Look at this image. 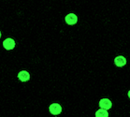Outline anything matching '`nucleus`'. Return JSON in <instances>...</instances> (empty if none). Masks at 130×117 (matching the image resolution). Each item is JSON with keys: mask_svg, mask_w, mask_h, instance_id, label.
Wrapping results in <instances>:
<instances>
[{"mask_svg": "<svg viewBox=\"0 0 130 117\" xmlns=\"http://www.w3.org/2000/svg\"><path fill=\"white\" fill-rule=\"evenodd\" d=\"M3 46L6 50H12L15 47V41L12 38H7L3 41Z\"/></svg>", "mask_w": 130, "mask_h": 117, "instance_id": "obj_4", "label": "nucleus"}, {"mask_svg": "<svg viewBox=\"0 0 130 117\" xmlns=\"http://www.w3.org/2000/svg\"><path fill=\"white\" fill-rule=\"evenodd\" d=\"M18 78H19V80H21L22 82H27L30 79V75L27 71L22 70L18 73Z\"/></svg>", "mask_w": 130, "mask_h": 117, "instance_id": "obj_6", "label": "nucleus"}, {"mask_svg": "<svg viewBox=\"0 0 130 117\" xmlns=\"http://www.w3.org/2000/svg\"><path fill=\"white\" fill-rule=\"evenodd\" d=\"M114 64L119 67H124L126 65V59L123 55H119L117 57H115V59H114Z\"/></svg>", "mask_w": 130, "mask_h": 117, "instance_id": "obj_5", "label": "nucleus"}, {"mask_svg": "<svg viewBox=\"0 0 130 117\" xmlns=\"http://www.w3.org/2000/svg\"><path fill=\"white\" fill-rule=\"evenodd\" d=\"M127 95H128V97H129V98H130V90L128 91V94H127Z\"/></svg>", "mask_w": 130, "mask_h": 117, "instance_id": "obj_8", "label": "nucleus"}, {"mask_svg": "<svg viewBox=\"0 0 130 117\" xmlns=\"http://www.w3.org/2000/svg\"><path fill=\"white\" fill-rule=\"evenodd\" d=\"M95 116L96 117H108L109 116L108 110H105V109H102V108H101L100 110H98L96 112H95Z\"/></svg>", "mask_w": 130, "mask_h": 117, "instance_id": "obj_7", "label": "nucleus"}, {"mask_svg": "<svg viewBox=\"0 0 130 117\" xmlns=\"http://www.w3.org/2000/svg\"><path fill=\"white\" fill-rule=\"evenodd\" d=\"M0 38H1V32H0Z\"/></svg>", "mask_w": 130, "mask_h": 117, "instance_id": "obj_9", "label": "nucleus"}, {"mask_svg": "<svg viewBox=\"0 0 130 117\" xmlns=\"http://www.w3.org/2000/svg\"><path fill=\"white\" fill-rule=\"evenodd\" d=\"M99 106H100V108H102V109L109 110V109L111 108V106H112V102L109 99H108V98H102V99H100V101H99Z\"/></svg>", "mask_w": 130, "mask_h": 117, "instance_id": "obj_3", "label": "nucleus"}, {"mask_svg": "<svg viewBox=\"0 0 130 117\" xmlns=\"http://www.w3.org/2000/svg\"><path fill=\"white\" fill-rule=\"evenodd\" d=\"M65 20L68 24H69V25H73V24H75V23H77L78 17H77V15L74 14V13H69V14H68L67 16H66Z\"/></svg>", "mask_w": 130, "mask_h": 117, "instance_id": "obj_2", "label": "nucleus"}, {"mask_svg": "<svg viewBox=\"0 0 130 117\" xmlns=\"http://www.w3.org/2000/svg\"><path fill=\"white\" fill-rule=\"evenodd\" d=\"M49 110H50L51 113L53 114V115H57V114H59L62 112V107H61L58 103H53V104L50 106Z\"/></svg>", "mask_w": 130, "mask_h": 117, "instance_id": "obj_1", "label": "nucleus"}]
</instances>
